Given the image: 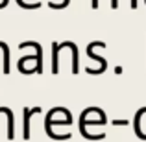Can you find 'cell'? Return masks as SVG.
Masks as SVG:
<instances>
[{
    "label": "cell",
    "instance_id": "cell-1",
    "mask_svg": "<svg viewBox=\"0 0 146 142\" xmlns=\"http://www.w3.org/2000/svg\"><path fill=\"white\" fill-rule=\"evenodd\" d=\"M39 113L41 107H26L24 109V133H22V137L26 140L30 139V118H32V114H39Z\"/></svg>",
    "mask_w": 146,
    "mask_h": 142
},
{
    "label": "cell",
    "instance_id": "cell-2",
    "mask_svg": "<svg viewBox=\"0 0 146 142\" xmlns=\"http://www.w3.org/2000/svg\"><path fill=\"white\" fill-rule=\"evenodd\" d=\"M59 44L54 43V48H52V74H57L59 72Z\"/></svg>",
    "mask_w": 146,
    "mask_h": 142
},
{
    "label": "cell",
    "instance_id": "cell-3",
    "mask_svg": "<svg viewBox=\"0 0 146 142\" xmlns=\"http://www.w3.org/2000/svg\"><path fill=\"white\" fill-rule=\"evenodd\" d=\"M72 74H78V48H76V44L72 43Z\"/></svg>",
    "mask_w": 146,
    "mask_h": 142
},
{
    "label": "cell",
    "instance_id": "cell-4",
    "mask_svg": "<svg viewBox=\"0 0 146 142\" xmlns=\"http://www.w3.org/2000/svg\"><path fill=\"white\" fill-rule=\"evenodd\" d=\"M111 124H113V125H126V124H128V120H113Z\"/></svg>",
    "mask_w": 146,
    "mask_h": 142
},
{
    "label": "cell",
    "instance_id": "cell-5",
    "mask_svg": "<svg viewBox=\"0 0 146 142\" xmlns=\"http://www.w3.org/2000/svg\"><path fill=\"white\" fill-rule=\"evenodd\" d=\"M93 9H98V0H93Z\"/></svg>",
    "mask_w": 146,
    "mask_h": 142
},
{
    "label": "cell",
    "instance_id": "cell-6",
    "mask_svg": "<svg viewBox=\"0 0 146 142\" xmlns=\"http://www.w3.org/2000/svg\"><path fill=\"white\" fill-rule=\"evenodd\" d=\"M131 7H133V9L137 7V0H131Z\"/></svg>",
    "mask_w": 146,
    "mask_h": 142
}]
</instances>
